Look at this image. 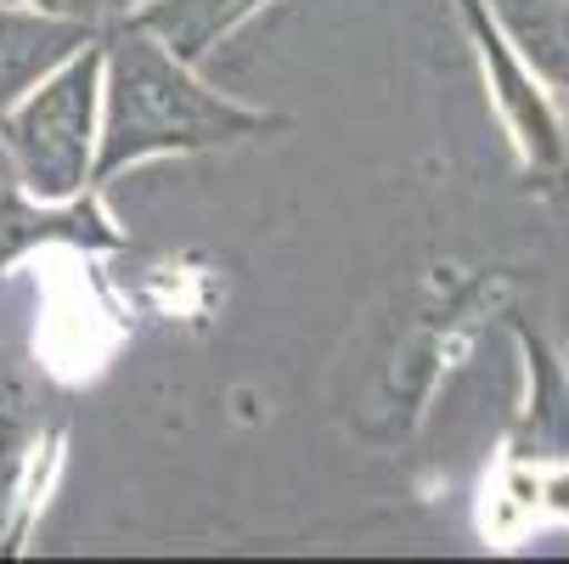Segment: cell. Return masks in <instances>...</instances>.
<instances>
[{
  "instance_id": "cell-1",
  "label": "cell",
  "mask_w": 569,
  "mask_h": 564,
  "mask_svg": "<svg viewBox=\"0 0 569 564\" xmlns=\"http://www.w3.org/2000/svg\"><path fill=\"white\" fill-rule=\"evenodd\" d=\"M102 73H108V125H102V147L91 176H113L136 158L152 152H192V147H220L237 136H254L271 119L254 108H237L214 91H203L192 68L158 40L147 34L136 18L119 23L108 34L102 51Z\"/></svg>"
},
{
  "instance_id": "cell-2",
  "label": "cell",
  "mask_w": 569,
  "mask_h": 564,
  "mask_svg": "<svg viewBox=\"0 0 569 564\" xmlns=\"http://www.w3.org/2000/svg\"><path fill=\"white\" fill-rule=\"evenodd\" d=\"M97 102H102V46L86 40L0 113L7 152L18 158V176L40 204H68L86 187L97 152Z\"/></svg>"
},
{
  "instance_id": "cell-3",
  "label": "cell",
  "mask_w": 569,
  "mask_h": 564,
  "mask_svg": "<svg viewBox=\"0 0 569 564\" xmlns=\"http://www.w3.org/2000/svg\"><path fill=\"white\" fill-rule=\"evenodd\" d=\"M86 40H97L91 18H62V12H34L0 0V113Z\"/></svg>"
},
{
  "instance_id": "cell-4",
  "label": "cell",
  "mask_w": 569,
  "mask_h": 564,
  "mask_svg": "<svg viewBox=\"0 0 569 564\" xmlns=\"http://www.w3.org/2000/svg\"><path fill=\"white\" fill-rule=\"evenodd\" d=\"M260 0H147L136 7V23L158 34L181 62H198L226 29H237Z\"/></svg>"
},
{
  "instance_id": "cell-5",
  "label": "cell",
  "mask_w": 569,
  "mask_h": 564,
  "mask_svg": "<svg viewBox=\"0 0 569 564\" xmlns=\"http://www.w3.org/2000/svg\"><path fill=\"white\" fill-rule=\"evenodd\" d=\"M519 18V12H513ZM519 34L525 40H569V12H552V7H536V18H519ZM552 73L569 79V62H558Z\"/></svg>"
},
{
  "instance_id": "cell-6",
  "label": "cell",
  "mask_w": 569,
  "mask_h": 564,
  "mask_svg": "<svg viewBox=\"0 0 569 564\" xmlns=\"http://www.w3.org/2000/svg\"><path fill=\"white\" fill-rule=\"evenodd\" d=\"M12 7H34V12H62V18H91L97 0H12Z\"/></svg>"
},
{
  "instance_id": "cell-7",
  "label": "cell",
  "mask_w": 569,
  "mask_h": 564,
  "mask_svg": "<svg viewBox=\"0 0 569 564\" xmlns=\"http://www.w3.org/2000/svg\"><path fill=\"white\" fill-rule=\"evenodd\" d=\"M102 7H113V12H136V7H147V0H102Z\"/></svg>"
}]
</instances>
